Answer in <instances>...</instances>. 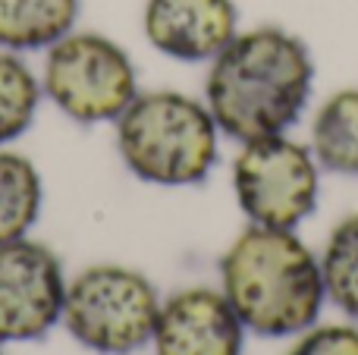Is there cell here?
Returning a JSON list of instances; mask_svg holds the SVG:
<instances>
[{
    "mask_svg": "<svg viewBox=\"0 0 358 355\" xmlns=\"http://www.w3.org/2000/svg\"><path fill=\"white\" fill-rule=\"evenodd\" d=\"M223 299L261 337L311 327L324 305L321 261L292 230L252 224L220 258Z\"/></svg>",
    "mask_w": 358,
    "mask_h": 355,
    "instance_id": "obj_2",
    "label": "cell"
},
{
    "mask_svg": "<svg viewBox=\"0 0 358 355\" xmlns=\"http://www.w3.org/2000/svg\"><path fill=\"white\" fill-rule=\"evenodd\" d=\"M161 299L145 274L120 264L88 268L66 287L63 324L82 346L126 355L155 340Z\"/></svg>",
    "mask_w": 358,
    "mask_h": 355,
    "instance_id": "obj_4",
    "label": "cell"
},
{
    "mask_svg": "<svg viewBox=\"0 0 358 355\" xmlns=\"http://www.w3.org/2000/svg\"><path fill=\"white\" fill-rule=\"evenodd\" d=\"M41 101V82L13 50H0V148L31 126Z\"/></svg>",
    "mask_w": 358,
    "mask_h": 355,
    "instance_id": "obj_13",
    "label": "cell"
},
{
    "mask_svg": "<svg viewBox=\"0 0 358 355\" xmlns=\"http://www.w3.org/2000/svg\"><path fill=\"white\" fill-rule=\"evenodd\" d=\"M233 189L252 224L296 230L317 205V161L286 132L242 142L233 161Z\"/></svg>",
    "mask_w": 358,
    "mask_h": 355,
    "instance_id": "obj_6",
    "label": "cell"
},
{
    "mask_svg": "<svg viewBox=\"0 0 358 355\" xmlns=\"http://www.w3.org/2000/svg\"><path fill=\"white\" fill-rule=\"evenodd\" d=\"M41 211V176L25 154L0 148V245L22 239Z\"/></svg>",
    "mask_w": 358,
    "mask_h": 355,
    "instance_id": "obj_12",
    "label": "cell"
},
{
    "mask_svg": "<svg viewBox=\"0 0 358 355\" xmlns=\"http://www.w3.org/2000/svg\"><path fill=\"white\" fill-rule=\"evenodd\" d=\"M82 0H0V48L48 50L76 29Z\"/></svg>",
    "mask_w": 358,
    "mask_h": 355,
    "instance_id": "obj_10",
    "label": "cell"
},
{
    "mask_svg": "<svg viewBox=\"0 0 358 355\" xmlns=\"http://www.w3.org/2000/svg\"><path fill=\"white\" fill-rule=\"evenodd\" d=\"M311 154L336 176H358V88L330 94L311 123Z\"/></svg>",
    "mask_w": 358,
    "mask_h": 355,
    "instance_id": "obj_11",
    "label": "cell"
},
{
    "mask_svg": "<svg viewBox=\"0 0 358 355\" xmlns=\"http://www.w3.org/2000/svg\"><path fill=\"white\" fill-rule=\"evenodd\" d=\"M217 132L208 104L179 92H145L117 117V148L138 180L195 186L217 161Z\"/></svg>",
    "mask_w": 358,
    "mask_h": 355,
    "instance_id": "obj_3",
    "label": "cell"
},
{
    "mask_svg": "<svg viewBox=\"0 0 358 355\" xmlns=\"http://www.w3.org/2000/svg\"><path fill=\"white\" fill-rule=\"evenodd\" d=\"M315 63L302 38L277 25L236 31L210 60L204 104L217 129L236 142L283 136L311 94Z\"/></svg>",
    "mask_w": 358,
    "mask_h": 355,
    "instance_id": "obj_1",
    "label": "cell"
},
{
    "mask_svg": "<svg viewBox=\"0 0 358 355\" xmlns=\"http://www.w3.org/2000/svg\"><path fill=\"white\" fill-rule=\"evenodd\" d=\"M66 280L48 245L13 239L0 245V343L38 340L63 318Z\"/></svg>",
    "mask_w": 358,
    "mask_h": 355,
    "instance_id": "obj_7",
    "label": "cell"
},
{
    "mask_svg": "<svg viewBox=\"0 0 358 355\" xmlns=\"http://www.w3.org/2000/svg\"><path fill=\"white\" fill-rule=\"evenodd\" d=\"M157 355H242V321L214 289H182L161 305Z\"/></svg>",
    "mask_w": 358,
    "mask_h": 355,
    "instance_id": "obj_9",
    "label": "cell"
},
{
    "mask_svg": "<svg viewBox=\"0 0 358 355\" xmlns=\"http://www.w3.org/2000/svg\"><path fill=\"white\" fill-rule=\"evenodd\" d=\"M41 88L76 123H117L136 101V63L98 31H69L48 48Z\"/></svg>",
    "mask_w": 358,
    "mask_h": 355,
    "instance_id": "obj_5",
    "label": "cell"
},
{
    "mask_svg": "<svg viewBox=\"0 0 358 355\" xmlns=\"http://www.w3.org/2000/svg\"><path fill=\"white\" fill-rule=\"evenodd\" d=\"M145 38L155 50L185 63L214 60L239 31L233 0H148Z\"/></svg>",
    "mask_w": 358,
    "mask_h": 355,
    "instance_id": "obj_8",
    "label": "cell"
},
{
    "mask_svg": "<svg viewBox=\"0 0 358 355\" xmlns=\"http://www.w3.org/2000/svg\"><path fill=\"white\" fill-rule=\"evenodd\" d=\"M321 274L330 302L358 321V214H349L330 233L321 258Z\"/></svg>",
    "mask_w": 358,
    "mask_h": 355,
    "instance_id": "obj_14",
    "label": "cell"
},
{
    "mask_svg": "<svg viewBox=\"0 0 358 355\" xmlns=\"http://www.w3.org/2000/svg\"><path fill=\"white\" fill-rule=\"evenodd\" d=\"M0 355H3V349H0Z\"/></svg>",
    "mask_w": 358,
    "mask_h": 355,
    "instance_id": "obj_16",
    "label": "cell"
},
{
    "mask_svg": "<svg viewBox=\"0 0 358 355\" xmlns=\"http://www.w3.org/2000/svg\"><path fill=\"white\" fill-rule=\"evenodd\" d=\"M289 355H358V331L346 324H330L305 333Z\"/></svg>",
    "mask_w": 358,
    "mask_h": 355,
    "instance_id": "obj_15",
    "label": "cell"
}]
</instances>
